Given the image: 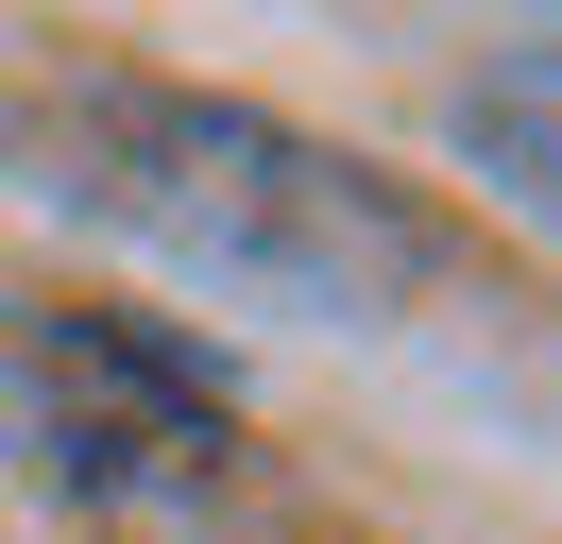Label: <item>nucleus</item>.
I'll use <instances>...</instances> for the list:
<instances>
[{"label":"nucleus","instance_id":"nucleus-1","mask_svg":"<svg viewBox=\"0 0 562 544\" xmlns=\"http://www.w3.org/2000/svg\"><path fill=\"white\" fill-rule=\"evenodd\" d=\"M18 170L69 204L86 238L154 256L171 290L290 306V324H409L443 290V204L392 170L324 154L307 120L222 86H154V68H69L18 102Z\"/></svg>","mask_w":562,"mask_h":544},{"label":"nucleus","instance_id":"nucleus-2","mask_svg":"<svg viewBox=\"0 0 562 544\" xmlns=\"http://www.w3.org/2000/svg\"><path fill=\"white\" fill-rule=\"evenodd\" d=\"M222 442H239V392L222 358H188L171 324L137 306H35L0 290V460L69 510H154V494H205Z\"/></svg>","mask_w":562,"mask_h":544},{"label":"nucleus","instance_id":"nucleus-3","mask_svg":"<svg viewBox=\"0 0 562 544\" xmlns=\"http://www.w3.org/2000/svg\"><path fill=\"white\" fill-rule=\"evenodd\" d=\"M460 154L494 170V188L528 204V222H562V52H512L460 86Z\"/></svg>","mask_w":562,"mask_h":544}]
</instances>
